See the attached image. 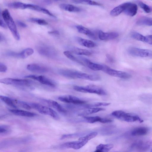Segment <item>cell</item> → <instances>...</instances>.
<instances>
[{"mask_svg":"<svg viewBox=\"0 0 152 152\" xmlns=\"http://www.w3.org/2000/svg\"><path fill=\"white\" fill-rule=\"evenodd\" d=\"M27 69L31 72L37 73H44L47 72L48 69L46 67L37 64H30L27 66Z\"/></svg>","mask_w":152,"mask_h":152,"instance_id":"5bb4252c","label":"cell"},{"mask_svg":"<svg viewBox=\"0 0 152 152\" xmlns=\"http://www.w3.org/2000/svg\"><path fill=\"white\" fill-rule=\"evenodd\" d=\"M104 72L110 76L125 79H128L132 77L130 74L122 71L114 69L104 66L102 70Z\"/></svg>","mask_w":152,"mask_h":152,"instance_id":"8992f818","label":"cell"},{"mask_svg":"<svg viewBox=\"0 0 152 152\" xmlns=\"http://www.w3.org/2000/svg\"><path fill=\"white\" fill-rule=\"evenodd\" d=\"M73 88L75 91L80 92L94 94L100 95L107 94L103 89L94 85H89L86 86H74Z\"/></svg>","mask_w":152,"mask_h":152,"instance_id":"3957f363","label":"cell"},{"mask_svg":"<svg viewBox=\"0 0 152 152\" xmlns=\"http://www.w3.org/2000/svg\"><path fill=\"white\" fill-rule=\"evenodd\" d=\"M13 100L15 103V104H16L18 105L21 107L27 110H30L31 109L29 103L18 100L13 99Z\"/></svg>","mask_w":152,"mask_h":152,"instance_id":"e575fe53","label":"cell"},{"mask_svg":"<svg viewBox=\"0 0 152 152\" xmlns=\"http://www.w3.org/2000/svg\"><path fill=\"white\" fill-rule=\"evenodd\" d=\"M145 42L150 45H152V37L151 35L145 36Z\"/></svg>","mask_w":152,"mask_h":152,"instance_id":"ab89813d","label":"cell"},{"mask_svg":"<svg viewBox=\"0 0 152 152\" xmlns=\"http://www.w3.org/2000/svg\"><path fill=\"white\" fill-rule=\"evenodd\" d=\"M113 147L112 144H100L96 147V149L101 152H108Z\"/></svg>","mask_w":152,"mask_h":152,"instance_id":"f546056e","label":"cell"},{"mask_svg":"<svg viewBox=\"0 0 152 152\" xmlns=\"http://www.w3.org/2000/svg\"><path fill=\"white\" fill-rule=\"evenodd\" d=\"M75 39L80 45L87 48H92L96 47V45L94 42L89 40L78 37H76Z\"/></svg>","mask_w":152,"mask_h":152,"instance_id":"d6986e66","label":"cell"},{"mask_svg":"<svg viewBox=\"0 0 152 152\" xmlns=\"http://www.w3.org/2000/svg\"><path fill=\"white\" fill-rule=\"evenodd\" d=\"M88 67L90 69L94 71L102 70L104 66L99 64L92 62L88 59L85 58H81Z\"/></svg>","mask_w":152,"mask_h":152,"instance_id":"ac0fdd59","label":"cell"},{"mask_svg":"<svg viewBox=\"0 0 152 152\" xmlns=\"http://www.w3.org/2000/svg\"><path fill=\"white\" fill-rule=\"evenodd\" d=\"M139 6L143 10L147 13H149L151 11V7L148 5L144 3L143 2L139 1L138 2Z\"/></svg>","mask_w":152,"mask_h":152,"instance_id":"74e56055","label":"cell"},{"mask_svg":"<svg viewBox=\"0 0 152 152\" xmlns=\"http://www.w3.org/2000/svg\"><path fill=\"white\" fill-rule=\"evenodd\" d=\"M17 23L19 26L23 28H26L27 26L25 23L20 21H18Z\"/></svg>","mask_w":152,"mask_h":152,"instance_id":"7bdbcfd3","label":"cell"},{"mask_svg":"<svg viewBox=\"0 0 152 152\" xmlns=\"http://www.w3.org/2000/svg\"><path fill=\"white\" fill-rule=\"evenodd\" d=\"M1 35L0 34V40H1Z\"/></svg>","mask_w":152,"mask_h":152,"instance_id":"c3c4849f","label":"cell"},{"mask_svg":"<svg viewBox=\"0 0 152 152\" xmlns=\"http://www.w3.org/2000/svg\"><path fill=\"white\" fill-rule=\"evenodd\" d=\"M136 23L138 25L151 26L152 25V18L146 16L141 17L137 20Z\"/></svg>","mask_w":152,"mask_h":152,"instance_id":"44dd1931","label":"cell"},{"mask_svg":"<svg viewBox=\"0 0 152 152\" xmlns=\"http://www.w3.org/2000/svg\"><path fill=\"white\" fill-rule=\"evenodd\" d=\"M83 118L86 122L90 123H94L97 122L102 123V118L98 116H84Z\"/></svg>","mask_w":152,"mask_h":152,"instance_id":"4dcf8cb0","label":"cell"},{"mask_svg":"<svg viewBox=\"0 0 152 152\" xmlns=\"http://www.w3.org/2000/svg\"><path fill=\"white\" fill-rule=\"evenodd\" d=\"M74 1L75 3H77L85 4L92 6H101V5L99 3L91 0H77Z\"/></svg>","mask_w":152,"mask_h":152,"instance_id":"8d00e7d4","label":"cell"},{"mask_svg":"<svg viewBox=\"0 0 152 152\" xmlns=\"http://www.w3.org/2000/svg\"><path fill=\"white\" fill-rule=\"evenodd\" d=\"M107 57L109 61H110L111 62L113 61V59L110 55H107Z\"/></svg>","mask_w":152,"mask_h":152,"instance_id":"bcb514c9","label":"cell"},{"mask_svg":"<svg viewBox=\"0 0 152 152\" xmlns=\"http://www.w3.org/2000/svg\"><path fill=\"white\" fill-rule=\"evenodd\" d=\"M34 52L33 49L31 48H27L20 53H19V58H25L33 54Z\"/></svg>","mask_w":152,"mask_h":152,"instance_id":"1f68e13d","label":"cell"},{"mask_svg":"<svg viewBox=\"0 0 152 152\" xmlns=\"http://www.w3.org/2000/svg\"><path fill=\"white\" fill-rule=\"evenodd\" d=\"M76 78L96 81L100 80V77L98 75L89 74L77 71L76 74Z\"/></svg>","mask_w":152,"mask_h":152,"instance_id":"7c38bea8","label":"cell"},{"mask_svg":"<svg viewBox=\"0 0 152 152\" xmlns=\"http://www.w3.org/2000/svg\"><path fill=\"white\" fill-rule=\"evenodd\" d=\"M0 26H1L4 28H6V25L4 24V22L1 20H0Z\"/></svg>","mask_w":152,"mask_h":152,"instance_id":"f6af8a7d","label":"cell"},{"mask_svg":"<svg viewBox=\"0 0 152 152\" xmlns=\"http://www.w3.org/2000/svg\"><path fill=\"white\" fill-rule=\"evenodd\" d=\"M138 10L137 6L135 4L126 2V6L124 12L127 15L132 17L136 15Z\"/></svg>","mask_w":152,"mask_h":152,"instance_id":"8fae6325","label":"cell"},{"mask_svg":"<svg viewBox=\"0 0 152 152\" xmlns=\"http://www.w3.org/2000/svg\"><path fill=\"white\" fill-rule=\"evenodd\" d=\"M119 36L118 33L115 32H105L99 31L98 37L102 40H113L117 38Z\"/></svg>","mask_w":152,"mask_h":152,"instance_id":"4fadbf2b","label":"cell"},{"mask_svg":"<svg viewBox=\"0 0 152 152\" xmlns=\"http://www.w3.org/2000/svg\"></svg>","mask_w":152,"mask_h":152,"instance_id":"681fc988","label":"cell"},{"mask_svg":"<svg viewBox=\"0 0 152 152\" xmlns=\"http://www.w3.org/2000/svg\"><path fill=\"white\" fill-rule=\"evenodd\" d=\"M88 142L85 140H79L78 141L67 142L59 145L58 148L61 149L72 148L77 150L82 147Z\"/></svg>","mask_w":152,"mask_h":152,"instance_id":"ba28073f","label":"cell"},{"mask_svg":"<svg viewBox=\"0 0 152 152\" xmlns=\"http://www.w3.org/2000/svg\"><path fill=\"white\" fill-rule=\"evenodd\" d=\"M82 135L80 133H76L63 135L61 138V140L66 138H71L78 137Z\"/></svg>","mask_w":152,"mask_h":152,"instance_id":"f35d334b","label":"cell"},{"mask_svg":"<svg viewBox=\"0 0 152 152\" xmlns=\"http://www.w3.org/2000/svg\"><path fill=\"white\" fill-rule=\"evenodd\" d=\"M151 142L148 141H140L134 143L132 147L140 151H145L150 147Z\"/></svg>","mask_w":152,"mask_h":152,"instance_id":"9a60e30c","label":"cell"},{"mask_svg":"<svg viewBox=\"0 0 152 152\" xmlns=\"http://www.w3.org/2000/svg\"><path fill=\"white\" fill-rule=\"evenodd\" d=\"M58 99L60 101L64 103L76 105H81L86 103L85 101L81 100L76 96L70 95L60 96L58 98Z\"/></svg>","mask_w":152,"mask_h":152,"instance_id":"9c48e42d","label":"cell"},{"mask_svg":"<svg viewBox=\"0 0 152 152\" xmlns=\"http://www.w3.org/2000/svg\"><path fill=\"white\" fill-rule=\"evenodd\" d=\"M9 7L16 9H27L28 4L19 2H11L7 4Z\"/></svg>","mask_w":152,"mask_h":152,"instance_id":"4316f807","label":"cell"},{"mask_svg":"<svg viewBox=\"0 0 152 152\" xmlns=\"http://www.w3.org/2000/svg\"><path fill=\"white\" fill-rule=\"evenodd\" d=\"M3 18L11 31L13 36L17 40L20 39V35L17 30L14 21L7 9H5L2 12Z\"/></svg>","mask_w":152,"mask_h":152,"instance_id":"7a4b0ae2","label":"cell"},{"mask_svg":"<svg viewBox=\"0 0 152 152\" xmlns=\"http://www.w3.org/2000/svg\"><path fill=\"white\" fill-rule=\"evenodd\" d=\"M76 27L79 33L87 35L92 39L96 38L94 34L88 28L81 25H78Z\"/></svg>","mask_w":152,"mask_h":152,"instance_id":"ffe728a7","label":"cell"},{"mask_svg":"<svg viewBox=\"0 0 152 152\" xmlns=\"http://www.w3.org/2000/svg\"><path fill=\"white\" fill-rule=\"evenodd\" d=\"M0 99L8 105L14 108H17L13 99L8 97L1 95H0Z\"/></svg>","mask_w":152,"mask_h":152,"instance_id":"83f0119b","label":"cell"},{"mask_svg":"<svg viewBox=\"0 0 152 152\" xmlns=\"http://www.w3.org/2000/svg\"><path fill=\"white\" fill-rule=\"evenodd\" d=\"M59 7L63 10L70 12H78L80 11L81 10L80 8L69 4H61L59 5Z\"/></svg>","mask_w":152,"mask_h":152,"instance_id":"cb8c5ba5","label":"cell"},{"mask_svg":"<svg viewBox=\"0 0 152 152\" xmlns=\"http://www.w3.org/2000/svg\"><path fill=\"white\" fill-rule=\"evenodd\" d=\"M39 53L42 55L48 57H51L55 55L54 50L50 47L45 46H40L37 48Z\"/></svg>","mask_w":152,"mask_h":152,"instance_id":"2e32d148","label":"cell"},{"mask_svg":"<svg viewBox=\"0 0 152 152\" xmlns=\"http://www.w3.org/2000/svg\"><path fill=\"white\" fill-rule=\"evenodd\" d=\"M49 103L55 109L60 113L64 114L66 113V111L58 103L55 101H50Z\"/></svg>","mask_w":152,"mask_h":152,"instance_id":"f1b7e54d","label":"cell"},{"mask_svg":"<svg viewBox=\"0 0 152 152\" xmlns=\"http://www.w3.org/2000/svg\"><path fill=\"white\" fill-rule=\"evenodd\" d=\"M25 77L36 80L42 84L51 87L56 86V84L54 82L44 76L30 75L26 76Z\"/></svg>","mask_w":152,"mask_h":152,"instance_id":"30bf717a","label":"cell"},{"mask_svg":"<svg viewBox=\"0 0 152 152\" xmlns=\"http://www.w3.org/2000/svg\"><path fill=\"white\" fill-rule=\"evenodd\" d=\"M8 127L6 126H0V133H4L7 131Z\"/></svg>","mask_w":152,"mask_h":152,"instance_id":"b9f144b4","label":"cell"},{"mask_svg":"<svg viewBox=\"0 0 152 152\" xmlns=\"http://www.w3.org/2000/svg\"><path fill=\"white\" fill-rule=\"evenodd\" d=\"M9 110L14 114L20 116L31 117L37 115L35 113L27 111L17 109H9Z\"/></svg>","mask_w":152,"mask_h":152,"instance_id":"e0dca14e","label":"cell"},{"mask_svg":"<svg viewBox=\"0 0 152 152\" xmlns=\"http://www.w3.org/2000/svg\"><path fill=\"white\" fill-rule=\"evenodd\" d=\"M112 116L121 121L128 122H133L138 121L140 123L143 121L138 115L134 113H126L121 110H117L111 113Z\"/></svg>","mask_w":152,"mask_h":152,"instance_id":"6da1fadb","label":"cell"},{"mask_svg":"<svg viewBox=\"0 0 152 152\" xmlns=\"http://www.w3.org/2000/svg\"><path fill=\"white\" fill-rule=\"evenodd\" d=\"M94 152H101L99 150L96 149V150Z\"/></svg>","mask_w":152,"mask_h":152,"instance_id":"7dc6e473","label":"cell"},{"mask_svg":"<svg viewBox=\"0 0 152 152\" xmlns=\"http://www.w3.org/2000/svg\"><path fill=\"white\" fill-rule=\"evenodd\" d=\"M33 108L42 114L49 115L54 119L58 120L59 117L57 113L52 109L37 103H29Z\"/></svg>","mask_w":152,"mask_h":152,"instance_id":"277c9868","label":"cell"},{"mask_svg":"<svg viewBox=\"0 0 152 152\" xmlns=\"http://www.w3.org/2000/svg\"><path fill=\"white\" fill-rule=\"evenodd\" d=\"M7 70V66L4 64L0 63V72H4Z\"/></svg>","mask_w":152,"mask_h":152,"instance_id":"60d3db41","label":"cell"},{"mask_svg":"<svg viewBox=\"0 0 152 152\" xmlns=\"http://www.w3.org/2000/svg\"><path fill=\"white\" fill-rule=\"evenodd\" d=\"M131 37L134 39L145 42V36L136 31H133L131 33Z\"/></svg>","mask_w":152,"mask_h":152,"instance_id":"836d02e7","label":"cell"},{"mask_svg":"<svg viewBox=\"0 0 152 152\" xmlns=\"http://www.w3.org/2000/svg\"><path fill=\"white\" fill-rule=\"evenodd\" d=\"M148 129L145 127H141L134 129L132 132V134L134 136H142L146 134Z\"/></svg>","mask_w":152,"mask_h":152,"instance_id":"484cf974","label":"cell"},{"mask_svg":"<svg viewBox=\"0 0 152 152\" xmlns=\"http://www.w3.org/2000/svg\"><path fill=\"white\" fill-rule=\"evenodd\" d=\"M64 54L70 60L78 63L84 65V64L73 56L70 51L66 50L64 52Z\"/></svg>","mask_w":152,"mask_h":152,"instance_id":"d6a6232c","label":"cell"},{"mask_svg":"<svg viewBox=\"0 0 152 152\" xmlns=\"http://www.w3.org/2000/svg\"><path fill=\"white\" fill-rule=\"evenodd\" d=\"M105 110L104 108L99 107L85 108L80 115H84L91 114L104 110Z\"/></svg>","mask_w":152,"mask_h":152,"instance_id":"d4e9b609","label":"cell"},{"mask_svg":"<svg viewBox=\"0 0 152 152\" xmlns=\"http://www.w3.org/2000/svg\"><path fill=\"white\" fill-rule=\"evenodd\" d=\"M70 50L74 53L78 55H83L85 56H90L91 53L89 51L77 47L72 46L69 47Z\"/></svg>","mask_w":152,"mask_h":152,"instance_id":"7402d4cb","label":"cell"},{"mask_svg":"<svg viewBox=\"0 0 152 152\" xmlns=\"http://www.w3.org/2000/svg\"><path fill=\"white\" fill-rule=\"evenodd\" d=\"M126 2L122 3L113 9L110 12V14L113 16H118L123 12L126 7Z\"/></svg>","mask_w":152,"mask_h":152,"instance_id":"603a6c76","label":"cell"},{"mask_svg":"<svg viewBox=\"0 0 152 152\" xmlns=\"http://www.w3.org/2000/svg\"><path fill=\"white\" fill-rule=\"evenodd\" d=\"M29 21L32 23L41 25H46L48 24L47 22L43 19L31 18L29 19Z\"/></svg>","mask_w":152,"mask_h":152,"instance_id":"d590c367","label":"cell"},{"mask_svg":"<svg viewBox=\"0 0 152 152\" xmlns=\"http://www.w3.org/2000/svg\"><path fill=\"white\" fill-rule=\"evenodd\" d=\"M48 33L49 34H57V35H58L59 34V31H50L48 32Z\"/></svg>","mask_w":152,"mask_h":152,"instance_id":"ee69618b","label":"cell"},{"mask_svg":"<svg viewBox=\"0 0 152 152\" xmlns=\"http://www.w3.org/2000/svg\"><path fill=\"white\" fill-rule=\"evenodd\" d=\"M0 83L7 84L20 86H28L31 82L27 79L5 78L0 79Z\"/></svg>","mask_w":152,"mask_h":152,"instance_id":"5b68a950","label":"cell"},{"mask_svg":"<svg viewBox=\"0 0 152 152\" xmlns=\"http://www.w3.org/2000/svg\"><path fill=\"white\" fill-rule=\"evenodd\" d=\"M128 53L131 55L141 57H151V50L145 49H140L135 47H131L128 50Z\"/></svg>","mask_w":152,"mask_h":152,"instance_id":"52a82bcc","label":"cell"}]
</instances>
